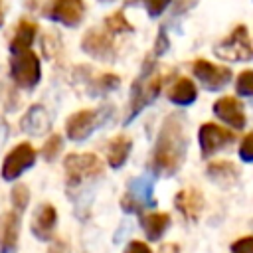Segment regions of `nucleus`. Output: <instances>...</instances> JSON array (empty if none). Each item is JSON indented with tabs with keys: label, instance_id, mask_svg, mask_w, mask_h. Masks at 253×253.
<instances>
[{
	"label": "nucleus",
	"instance_id": "1",
	"mask_svg": "<svg viewBox=\"0 0 253 253\" xmlns=\"http://www.w3.org/2000/svg\"><path fill=\"white\" fill-rule=\"evenodd\" d=\"M188 148L186 121L182 115H168L160 126L158 138L154 142L150 166L156 176H172L180 170Z\"/></svg>",
	"mask_w": 253,
	"mask_h": 253
},
{
	"label": "nucleus",
	"instance_id": "2",
	"mask_svg": "<svg viewBox=\"0 0 253 253\" xmlns=\"http://www.w3.org/2000/svg\"><path fill=\"white\" fill-rule=\"evenodd\" d=\"M160 83H162V77L158 73V69L146 61L140 75L132 81V87H130V99H128V109H126V115H125V125L132 123L134 117L138 113H142L144 107H148L160 93Z\"/></svg>",
	"mask_w": 253,
	"mask_h": 253
},
{
	"label": "nucleus",
	"instance_id": "3",
	"mask_svg": "<svg viewBox=\"0 0 253 253\" xmlns=\"http://www.w3.org/2000/svg\"><path fill=\"white\" fill-rule=\"evenodd\" d=\"M65 168V182L67 186H79L83 180H95L101 178L105 168L97 154L91 152H73L67 154L63 160Z\"/></svg>",
	"mask_w": 253,
	"mask_h": 253
},
{
	"label": "nucleus",
	"instance_id": "4",
	"mask_svg": "<svg viewBox=\"0 0 253 253\" xmlns=\"http://www.w3.org/2000/svg\"><path fill=\"white\" fill-rule=\"evenodd\" d=\"M10 77L20 89H34L42 79V65L32 49L16 51L10 55Z\"/></svg>",
	"mask_w": 253,
	"mask_h": 253
},
{
	"label": "nucleus",
	"instance_id": "5",
	"mask_svg": "<svg viewBox=\"0 0 253 253\" xmlns=\"http://www.w3.org/2000/svg\"><path fill=\"white\" fill-rule=\"evenodd\" d=\"M109 107H103V109H83V111H77L73 113L67 123H65V134L69 140L73 142H83L91 136V132L95 128H99L107 117H109Z\"/></svg>",
	"mask_w": 253,
	"mask_h": 253
},
{
	"label": "nucleus",
	"instance_id": "6",
	"mask_svg": "<svg viewBox=\"0 0 253 253\" xmlns=\"http://www.w3.org/2000/svg\"><path fill=\"white\" fill-rule=\"evenodd\" d=\"M154 182L148 176H138L128 182L126 192L121 198V208L126 213H140L142 208L154 206Z\"/></svg>",
	"mask_w": 253,
	"mask_h": 253
},
{
	"label": "nucleus",
	"instance_id": "7",
	"mask_svg": "<svg viewBox=\"0 0 253 253\" xmlns=\"http://www.w3.org/2000/svg\"><path fill=\"white\" fill-rule=\"evenodd\" d=\"M42 16L51 22L63 24L65 28H75L85 18V2L83 0H49L43 6Z\"/></svg>",
	"mask_w": 253,
	"mask_h": 253
},
{
	"label": "nucleus",
	"instance_id": "8",
	"mask_svg": "<svg viewBox=\"0 0 253 253\" xmlns=\"http://www.w3.org/2000/svg\"><path fill=\"white\" fill-rule=\"evenodd\" d=\"M36 164V150L30 142H20L16 144L4 158L2 162V178L6 182H12L20 178L26 170H30Z\"/></svg>",
	"mask_w": 253,
	"mask_h": 253
},
{
	"label": "nucleus",
	"instance_id": "9",
	"mask_svg": "<svg viewBox=\"0 0 253 253\" xmlns=\"http://www.w3.org/2000/svg\"><path fill=\"white\" fill-rule=\"evenodd\" d=\"M81 49L101 61H109L115 53V43H113V36L107 30H97L91 28L85 32L83 40H81Z\"/></svg>",
	"mask_w": 253,
	"mask_h": 253
},
{
	"label": "nucleus",
	"instance_id": "10",
	"mask_svg": "<svg viewBox=\"0 0 253 253\" xmlns=\"http://www.w3.org/2000/svg\"><path fill=\"white\" fill-rule=\"evenodd\" d=\"M215 53L219 57H225V59H251L253 57V47L249 43L247 30L243 26L235 28L233 34L221 45L215 47Z\"/></svg>",
	"mask_w": 253,
	"mask_h": 253
},
{
	"label": "nucleus",
	"instance_id": "11",
	"mask_svg": "<svg viewBox=\"0 0 253 253\" xmlns=\"http://www.w3.org/2000/svg\"><path fill=\"white\" fill-rule=\"evenodd\" d=\"M192 69H194V75L200 79V83L206 89H211V91L213 89H221L231 79V71L227 67L213 65V63H210L206 59H196Z\"/></svg>",
	"mask_w": 253,
	"mask_h": 253
},
{
	"label": "nucleus",
	"instance_id": "12",
	"mask_svg": "<svg viewBox=\"0 0 253 253\" xmlns=\"http://www.w3.org/2000/svg\"><path fill=\"white\" fill-rule=\"evenodd\" d=\"M200 148H202V156H210L213 152H217L219 148H223L225 144H229L233 140V134L213 123H206L200 126Z\"/></svg>",
	"mask_w": 253,
	"mask_h": 253
},
{
	"label": "nucleus",
	"instance_id": "13",
	"mask_svg": "<svg viewBox=\"0 0 253 253\" xmlns=\"http://www.w3.org/2000/svg\"><path fill=\"white\" fill-rule=\"evenodd\" d=\"M57 225V210L51 204H40L32 217V233L40 241H49Z\"/></svg>",
	"mask_w": 253,
	"mask_h": 253
},
{
	"label": "nucleus",
	"instance_id": "14",
	"mask_svg": "<svg viewBox=\"0 0 253 253\" xmlns=\"http://www.w3.org/2000/svg\"><path fill=\"white\" fill-rule=\"evenodd\" d=\"M20 213L4 211L0 215V253H16L20 239Z\"/></svg>",
	"mask_w": 253,
	"mask_h": 253
},
{
	"label": "nucleus",
	"instance_id": "15",
	"mask_svg": "<svg viewBox=\"0 0 253 253\" xmlns=\"http://www.w3.org/2000/svg\"><path fill=\"white\" fill-rule=\"evenodd\" d=\"M49 125H51V121H49V113L45 111V107L43 105H32L26 113H24V117L20 119V128L26 132V134H32V136H42V134H45L47 130H49Z\"/></svg>",
	"mask_w": 253,
	"mask_h": 253
},
{
	"label": "nucleus",
	"instance_id": "16",
	"mask_svg": "<svg viewBox=\"0 0 253 253\" xmlns=\"http://www.w3.org/2000/svg\"><path fill=\"white\" fill-rule=\"evenodd\" d=\"M213 113L233 128H241L245 125V115L241 109V103L233 97H221L219 101L213 103Z\"/></svg>",
	"mask_w": 253,
	"mask_h": 253
},
{
	"label": "nucleus",
	"instance_id": "17",
	"mask_svg": "<svg viewBox=\"0 0 253 253\" xmlns=\"http://www.w3.org/2000/svg\"><path fill=\"white\" fill-rule=\"evenodd\" d=\"M174 206L184 213V217L188 219H196L200 213H202V208H204V198L198 190L194 188H188V190H182L176 194L174 198Z\"/></svg>",
	"mask_w": 253,
	"mask_h": 253
},
{
	"label": "nucleus",
	"instance_id": "18",
	"mask_svg": "<svg viewBox=\"0 0 253 253\" xmlns=\"http://www.w3.org/2000/svg\"><path fill=\"white\" fill-rule=\"evenodd\" d=\"M36 34H38V24L32 22V20H20L12 40H10V53H16V51H26L32 47L34 40H36Z\"/></svg>",
	"mask_w": 253,
	"mask_h": 253
},
{
	"label": "nucleus",
	"instance_id": "19",
	"mask_svg": "<svg viewBox=\"0 0 253 253\" xmlns=\"http://www.w3.org/2000/svg\"><path fill=\"white\" fill-rule=\"evenodd\" d=\"M130 148H132V140L126 134L115 136L109 142V148H107V162H109V166L115 168V170H119L126 162V158L130 154Z\"/></svg>",
	"mask_w": 253,
	"mask_h": 253
},
{
	"label": "nucleus",
	"instance_id": "20",
	"mask_svg": "<svg viewBox=\"0 0 253 253\" xmlns=\"http://www.w3.org/2000/svg\"><path fill=\"white\" fill-rule=\"evenodd\" d=\"M140 225H142V229L150 241H158L170 225V215L164 211L144 213V215H140Z\"/></svg>",
	"mask_w": 253,
	"mask_h": 253
},
{
	"label": "nucleus",
	"instance_id": "21",
	"mask_svg": "<svg viewBox=\"0 0 253 253\" xmlns=\"http://www.w3.org/2000/svg\"><path fill=\"white\" fill-rule=\"evenodd\" d=\"M196 97H198V89L188 77H180L168 89V99L174 105H192L196 101Z\"/></svg>",
	"mask_w": 253,
	"mask_h": 253
},
{
	"label": "nucleus",
	"instance_id": "22",
	"mask_svg": "<svg viewBox=\"0 0 253 253\" xmlns=\"http://www.w3.org/2000/svg\"><path fill=\"white\" fill-rule=\"evenodd\" d=\"M119 85H121V77L119 75H115V73H103L95 81H91L89 95L91 97H99V95H105V93L115 91Z\"/></svg>",
	"mask_w": 253,
	"mask_h": 253
},
{
	"label": "nucleus",
	"instance_id": "23",
	"mask_svg": "<svg viewBox=\"0 0 253 253\" xmlns=\"http://www.w3.org/2000/svg\"><path fill=\"white\" fill-rule=\"evenodd\" d=\"M208 174L213 178V180H219V182H231L235 176H237V170L231 162H211L208 166Z\"/></svg>",
	"mask_w": 253,
	"mask_h": 253
},
{
	"label": "nucleus",
	"instance_id": "24",
	"mask_svg": "<svg viewBox=\"0 0 253 253\" xmlns=\"http://www.w3.org/2000/svg\"><path fill=\"white\" fill-rule=\"evenodd\" d=\"M10 202H12L14 211L22 213V211L28 208V202H30V190H28V186L16 182V184L12 186V190H10Z\"/></svg>",
	"mask_w": 253,
	"mask_h": 253
},
{
	"label": "nucleus",
	"instance_id": "25",
	"mask_svg": "<svg viewBox=\"0 0 253 253\" xmlns=\"http://www.w3.org/2000/svg\"><path fill=\"white\" fill-rule=\"evenodd\" d=\"M105 30H107L111 36H117V34L132 32V26L128 24V20L125 18L123 12H115V14H111V16L105 18Z\"/></svg>",
	"mask_w": 253,
	"mask_h": 253
},
{
	"label": "nucleus",
	"instance_id": "26",
	"mask_svg": "<svg viewBox=\"0 0 253 253\" xmlns=\"http://www.w3.org/2000/svg\"><path fill=\"white\" fill-rule=\"evenodd\" d=\"M61 150H63V138H61V134H51L43 142V146H42V156H43L45 162H53L61 154Z\"/></svg>",
	"mask_w": 253,
	"mask_h": 253
},
{
	"label": "nucleus",
	"instance_id": "27",
	"mask_svg": "<svg viewBox=\"0 0 253 253\" xmlns=\"http://www.w3.org/2000/svg\"><path fill=\"white\" fill-rule=\"evenodd\" d=\"M237 91L241 95H253V69H247L237 77Z\"/></svg>",
	"mask_w": 253,
	"mask_h": 253
},
{
	"label": "nucleus",
	"instance_id": "28",
	"mask_svg": "<svg viewBox=\"0 0 253 253\" xmlns=\"http://www.w3.org/2000/svg\"><path fill=\"white\" fill-rule=\"evenodd\" d=\"M170 2H172V0H142V4H144V8H146V12H148L150 18L160 16V14L168 8Z\"/></svg>",
	"mask_w": 253,
	"mask_h": 253
},
{
	"label": "nucleus",
	"instance_id": "29",
	"mask_svg": "<svg viewBox=\"0 0 253 253\" xmlns=\"http://www.w3.org/2000/svg\"><path fill=\"white\" fill-rule=\"evenodd\" d=\"M231 253H253V237L237 239L231 245Z\"/></svg>",
	"mask_w": 253,
	"mask_h": 253
},
{
	"label": "nucleus",
	"instance_id": "30",
	"mask_svg": "<svg viewBox=\"0 0 253 253\" xmlns=\"http://www.w3.org/2000/svg\"><path fill=\"white\" fill-rule=\"evenodd\" d=\"M239 154H241V158H243V160L253 162V132H251V134H247V136L243 138Z\"/></svg>",
	"mask_w": 253,
	"mask_h": 253
},
{
	"label": "nucleus",
	"instance_id": "31",
	"mask_svg": "<svg viewBox=\"0 0 253 253\" xmlns=\"http://www.w3.org/2000/svg\"><path fill=\"white\" fill-rule=\"evenodd\" d=\"M123 253H152L150 251V247L146 245V243H142V241H130V243H126V247H125V251Z\"/></svg>",
	"mask_w": 253,
	"mask_h": 253
},
{
	"label": "nucleus",
	"instance_id": "32",
	"mask_svg": "<svg viewBox=\"0 0 253 253\" xmlns=\"http://www.w3.org/2000/svg\"><path fill=\"white\" fill-rule=\"evenodd\" d=\"M45 253H69V245L67 241L63 239H53L49 245H47V251Z\"/></svg>",
	"mask_w": 253,
	"mask_h": 253
},
{
	"label": "nucleus",
	"instance_id": "33",
	"mask_svg": "<svg viewBox=\"0 0 253 253\" xmlns=\"http://www.w3.org/2000/svg\"><path fill=\"white\" fill-rule=\"evenodd\" d=\"M168 49V38L164 34V30H160L158 38H156V45H154V55H162Z\"/></svg>",
	"mask_w": 253,
	"mask_h": 253
},
{
	"label": "nucleus",
	"instance_id": "34",
	"mask_svg": "<svg viewBox=\"0 0 253 253\" xmlns=\"http://www.w3.org/2000/svg\"><path fill=\"white\" fill-rule=\"evenodd\" d=\"M158 253H180V249H178L176 243H166V245H162L158 249Z\"/></svg>",
	"mask_w": 253,
	"mask_h": 253
},
{
	"label": "nucleus",
	"instance_id": "35",
	"mask_svg": "<svg viewBox=\"0 0 253 253\" xmlns=\"http://www.w3.org/2000/svg\"><path fill=\"white\" fill-rule=\"evenodd\" d=\"M4 24V8H2V0H0V26Z\"/></svg>",
	"mask_w": 253,
	"mask_h": 253
},
{
	"label": "nucleus",
	"instance_id": "36",
	"mask_svg": "<svg viewBox=\"0 0 253 253\" xmlns=\"http://www.w3.org/2000/svg\"><path fill=\"white\" fill-rule=\"evenodd\" d=\"M26 4L32 8V6H36V4H38V0H26Z\"/></svg>",
	"mask_w": 253,
	"mask_h": 253
},
{
	"label": "nucleus",
	"instance_id": "37",
	"mask_svg": "<svg viewBox=\"0 0 253 253\" xmlns=\"http://www.w3.org/2000/svg\"><path fill=\"white\" fill-rule=\"evenodd\" d=\"M103 2H105V0H103Z\"/></svg>",
	"mask_w": 253,
	"mask_h": 253
}]
</instances>
